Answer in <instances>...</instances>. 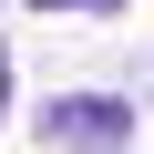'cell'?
I'll list each match as a JSON object with an SVG mask.
<instances>
[{
    "label": "cell",
    "mask_w": 154,
    "mask_h": 154,
    "mask_svg": "<svg viewBox=\"0 0 154 154\" xmlns=\"http://www.w3.org/2000/svg\"><path fill=\"white\" fill-rule=\"evenodd\" d=\"M41 144H62V154H113V144H134V103H113V93H62V103H41Z\"/></svg>",
    "instance_id": "obj_1"
},
{
    "label": "cell",
    "mask_w": 154,
    "mask_h": 154,
    "mask_svg": "<svg viewBox=\"0 0 154 154\" xmlns=\"http://www.w3.org/2000/svg\"><path fill=\"white\" fill-rule=\"evenodd\" d=\"M0 113H11V51H0Z\"/></svg>",
    "instance_id": "obj_3"
},
{
    "label": "cell",
    "mask_w": 154,
    "mask_h": 154,
    "mask_svg": "<svg viewBox=\"0 0 154 154\" xmlns=\"http://www.w3.org/2000/svg\"><path fill=\"white\" fill-rule=\"evenodd\" d=\"M31 11H123V0H31Z\"/></svg>",
    "instance_id": "obj_2"
}]
</instances>
